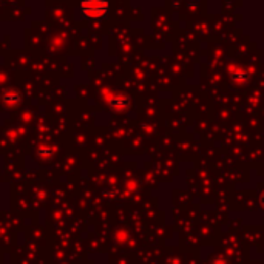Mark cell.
I'll return each mask as SVG.
<instances>
[{
  "instance_id": "cell-1",
  "label": "cell",
  "mask_w": 264,
  "mask_h": 264,
  "mask_svg": "<svg viewBox=\"0 0 264 264\" xmlns=\"http://www.w3.org/2000/svg\"><path fill=\"white\" fill-rule=\"evenodd\" d=\"M84 10H85V14L88 16H102L105 11V4H98V2L84 4Z\"/></svg>"
}]
</instances>
